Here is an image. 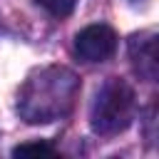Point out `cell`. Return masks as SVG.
Here are the masks:
<instances>
[{"instance_id":"cell-2","label":"cell","mask_w":159,"mask_h":159,"mask_svg":"<svg viewBox=\"0 0 159 159\" xmlns=\"http://www.w3.org/2000/svg\"><path fill=\"white\" fill-rule=\"evenodd\" d=\"M134 89L124 82V80H107L94 102H92V112H89V124L97 134H119L132 124L134 117Z\"/></svg>"},{"instance_id":"cell-5","label":"cell","mask_w":159,"mask_h":159,"mask_svg":"<svg viewBox=\"0 0 159 159\" xmlns=\"http://www.w3.org/2000/svg\"><path fill=\"white\" fill-rule=\"evenodd\" d=\"M12 157H55V147L47 142H27L12 149Z\"/></svg>"},{"instance_id":"cell-4","label":"cell","mask_w":159,"mask_h":159,"mask_svg":"<svg viewBox=\"0 0 159 159\" xmlns=\"http://www.w3.org/2000/svg\"><path fill=\"white\" fill-rule=\"evenodd\" d=\"M129 55H132V62H134L139 75H144L147 80L157 77V40H154V35H137V37H132Z\"/></svg>"},{"instance_id":"cell-6","label":"cell","mask_w":159,"mask_h":159,"mask_svg":"<svg viewBox=\"0 0 159 159\" xmlns=\"http://www.w3.org/2000/svg\"><path fill=\"white\" fill-rule=\"evenodd\" d=\"M40 7H45L50 15H55V17H65V15H70L72 10H75V5H77V0H35Z\"/></svg>"},{"instance_id":"cell-1","label":"cell","mask_w":159,"mask_h":159,"mask_svg":"<svg viewBox=\"0 0 159 159\" xmlns=\"http://www.w3.org/2000/svg\"><path fill=\"white\" fill-rule=\"evenodd\" d=\"M80 94V80L67 67H45L27 77L17 94V109L25 122L45 124L65 117Z\"/></svg>"},{"instance_id":"cell-3","label":"cell","mask_w":159,"mask_h":159,"mask_svg":"<svg viewBox=\"0 0 159 159\" xmlns=\"http://www.w3.org/2000/svg\"><path fill=\"white\" fill-rule=\"evenodd\" d=\"M75 50L84 62H104L117 50V35L109 25H87L77 32Z\"/></svg>"}]
</instances>
